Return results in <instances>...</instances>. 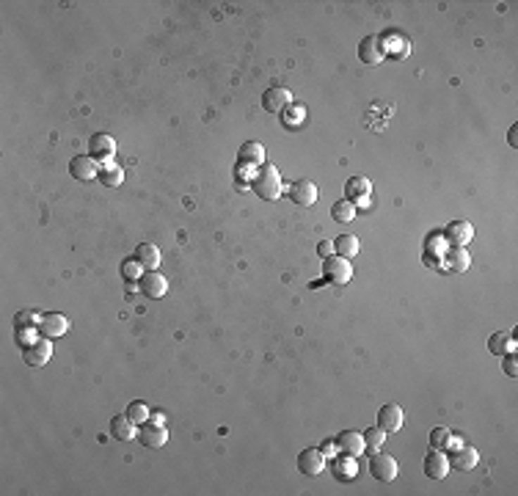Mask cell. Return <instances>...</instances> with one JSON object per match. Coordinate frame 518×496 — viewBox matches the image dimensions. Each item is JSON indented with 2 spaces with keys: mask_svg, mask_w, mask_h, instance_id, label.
I'll list each match as a JSON object with an SVG mask.
<instances>
[{
  "mask_svg": "<svg viewBox=\"0 0 518 496\" xmlns=\"http://www.w3.org/2000/svg\"><path fill=\"white\" fill-rule=\"evenodd\" d=\"M251 191L257 193L259 198H265V201H276V198H282L284 193V188H282V174L273 168V165H259V171L254 174V179H251Z\"/></svg>",
  "mask_w": 518,
  "mask_h": 496,
  "instance_id": "cell-1",
  "label": "cell"
},
{
  "mask_svg": "<svg viewBox=\"0 0 518 496\" xmlns=\"http://www.w3.org/2000/svg\"><path fill=\"white\" fill-rule=\"evenodd\" d=\"M350 276H353L350 260L336 257V254H331V257H325L323 260V279L328 281V284L342 287V284H348V281H350Z\"/></svg>",
  "mask_w": 518,
  "mask_h": 496,
  "instance_id": "cell-2",
  "label": "cell"
},
{
  "mask_svg": "<svg viewBox=\"0 0 518 496\" xmlns=\"http://www.w3.org/2000/svg\"><path fill=\"white\" fill-rule=\"evenodd\" d=\"M450 469H457V471H472L477 463H480V452H477V447H472V444H463V441H457L453 447H450Z\"/></svg>",
  "mask_w": 518,
  "mask_h": 496,
  "instance_id": "cell-3",
  "label": "cell"
},
{
  "mask_svg": "<svg viewBox=\"0 0 518 496\" xmlns=\"http://www.w3.org/2000/svg\"><path fill=\"white\" fill-rule=\"evenodd\" d=\"M113 155H116V141H113L108 132H97V135L89 138V158H91L94 163H99V165L110 163Z\"/></svg>",
  "mask_w": 518,
  "mask_h": 496,
  "instance_id": "cell-4",
  "label": "cell"
},
{
  "mask_svg": "<svg viewBox=\"0 0 518 496\" xmlns=\"http://www.w3.org/2000/svg\"><path fill=\"white\" fill-rule=\"evenodd\" d=\"M369 474L378 480V483H391L394 477H397V461L386 455V452H372V458H369Z\"/></svg>",
  "mask_w": 518,
  "mask_h": 496,
  "instance_id": "cell-5",
  "label": "cell"
},
{
  "mask_svg": "<svg viewBox=\"0 0 518 496\" xmlns=\"http://www.w3.org/2000/svg\"><path fill=\"white\" fill-rule=\"evenodd\" d=\"M369 196H372V182L367 177H350L345 182V198L353 201L358 207H369Z\"/></svg>",
  "mask_w": 518,
  "mask_h": 496,
  "instance_id": "cell-6",
  "label": "cell"
},
{
  "mask_svg": "<svg viewBox=\"0 0 518 496\" xmlns=\"http://www.w3.org/2000/svg\"><path fill=\"white\" fill-rule=\"evenodd\" d=\"M334 447H336L339 452L350 455V458H358V455H364V452H367L364 433H358V430H342V433L334 438Z\"/></svg>",
  "mask_w": 518,
  "mask_h": 496,
  "instance_id": "cell-7",
  "label": "cell"
},
{
  "mask_svg": "<svg viewBox=\"0 0 518 496\" xmlns=\"http://www.w3.org/2000/svg\"><path fill=\"white\" fill-rule=\"evenodd\" d=\"M138 441L144 444V447H149V450H160L165 447V441H168V428L163 425V422H146V425H141L138 428Z\"/></svg>",
  "mask_w": 518,
  "mask_h": 496,
  "instance_id": "cell-8",
  "label": "cell"
},
{
  "mask_svg": "<svg viewBox=\"0 0 518 496\" xmlns=\"http://www.w3.org/2000/svg\"><path fill=\"white\" fill-rule=\"evenodd\" d=\"M50 356H53V339H44V336H39L28 348H23V359L28 367H44L50 362Z\"/></svg>",
  "mask_w": 518,
  "mask_h": 496,
  "instance_id": "cell-9",
  "label": "cell"
},
{
  "mask_svg": "<svg viewBox=\"0 0 518 496\" xmlns=\"http://www.w3.org/2000/svg\"><path fill=\"white\" fill-rule=\"evenodd\" d=\"M168 290V279L158 273V270H144L138 279V293H144L146 298H163Z\"/></svg>",
  "mask_w": 518,
  "mask_h": 496,
  "instance_id": "cell-10",
  "label": "cell"
},
{
  "mask_svg": "<svg viewBox=\"0 0 518 496\" xmlns=\"http://www.w3.org/2000/svg\"><path fill=\"white\" fill-rule=\"evenodd\" d=\"M66 329H69V320L58 312H47L39 320V336H44V339H61Z\"/></svg>",
  "mask_w": 518,
  "mask_h": 496,
  "instance_id": "cell-11",
  "label": "cell"
},
{
  "mask_svg": "<svg viewBox=\"0 0 518 496\" xmlns=\"http://www.w3.org/2000/svg\"><path fill=\"white\" fill-rule=\"evenodd\" d=\"M328 461H325L323 450H303L301 455H298V469H301V474H306V477H317V474H323Z\"/></svg>",
  "mask_w": 518,
  "mask_h": 496,
  "instance_id": "cell-12",
  "label": "cell"
},
{
  "mask_svg": "<svg viewBox=\"0 0 518 496\" xmlns=\"http://www.w3.org/2000/svg\"><path fill=\"white\" fill-rule=\"evenodd\" d=\"M290 201L292 204H298V207H312L315 201H317V185L312 182V179H298V182H292L290 185Z\"/></svg>",
  "mask_w": 518,
  "mask_h": 496,
  "instance_id": "cell-13",
  "label": "cell"
},
{
  "mask_svg": "<svg viewBox=\"0 0 518 496\" xmlns=\"http://www.w3.org/2000/svg\"><path fill=\"white\" fill-rule=\"evenodd\" d=\"M424 474L430 480H444L450 474V461H447L444 450H430L424 455Z\"/></svg>",
  "mask_w": 518,
  "mask_h": 496,
  "instance_id": "cell-14",
  "label": "cell"
},
{
  "mask_svg": "<svg viewBox=\"0 0 518 496\" xmlns=\"http://www.w3.org/2000/svg\"><path fill=\"white\" fill-rule=\"evenodd\" d=\"M358 58L369 66L381 64V61L386 58L384 44H381V36H367V39H361V44H358Z\"/></svg>",
  "mask_w": 518,
  "mask_h": 496,
  "instance_id": "cell-15",
  "label": "cell"
},
{
  "mask_svg": "<svg viewBox=\"0 0 518 496\" xmlns=\"http://www.w3.org/2000/svg\"><path fill=\"white\" fill-rule=\"evenodd\" d=\"M69 174L77 179V182H89V179H97L99 163H94L89 155H77L69 160Z\"/></svg>",
  "mask_w": 518,
  "mask_h": 496,
  "instance_id": "cell-16",
  "label": "cell"
},
{
  "mask_svg": "<svg viewBox=\"0 0 518 496\" xmlns=\"http://www.w3.org/2000/svg\"><path fill=\"white\" fill-rule=\"evenodd\" d=\"M237 163L240 168H254V165H265V146L257 141H246L240 149H237Z\"/></svg>",
  "mask_w": 518,
  "mask_h": 496,
  "instance_id": "cell-17",
  "label": "cell"
},
{
  "mask_svg": "<svg viewBox=\"0 0 518 496\" xmlns=\"http://www.w3.org/2000/svg\"><path fill=\"white\" fill-rule=\"evenodd\" d=\"M403 419H405V414H403V408L397 402H386L378 411V428L386 430V433H397V430L403 428Z\"/></svg>",
  "mask_w": 518,
  "mask_h": 496,
  "instance_id": "cell-18",
  "label": "cell"
},
{
  "mask_svg": "<svg viewBox=\"0 0 518 496\" xmlns=\"http://www.w3.org/2000/svg\"><path fill=\"white\" fill-rule=\"evenodd\" d=\"M331 474L339 480V483H348V480H356L358 474V463L356 458H350V455H345V452H339L334 461H331Z\"/></svg>",
  "mask_w": 518,
  "mask_h": 496,
  "instance_id": "cell-19",
  "label": "cell"
},
{
  "mask_svg": "<svg viewBox=\"0 0 518 496\" xmlns=\"http://www.w3.org/2000/svg\"><path fill=\"white\" fill-rule=\"evenodd\" d=\"M287 105H290V91L282 89V86H273V89H267V91L262 94V108H265L267 113H282Z\"/></svg>",
  "mask_w": 518,
  "mask_h": 496,
  "instance_id": "cell-20",
  "label": "cell"
},
{
  "mask_svg": "<svg viewBox=\"0 0 518 496\" xmlns=\"http://www.w3.org/2000/svg\"><path fill=\"white\" fill-rule=\"evenodd\" d=\"M110 435H113L116 441L127 444V441H132V438L138 435V425L130 419L127 414H119V416L110 419Z\"/></svg>",
  "mask_w": 518,
  "mask_h": 496,
  "instance_id": "cell-21",
  "label": "cell"
},
{
  "mask_svg": "<svg viewBox=\"0 0 518 496\" xmlns=\"http://www.w3.org/2000/svg\"><path fill=\"white\" fill-rule=\"evenodd\" d=\"M444 237L450 240V246H453V248H463V246L474 237V229H472V224H469V221H455V224L447 227Z\"/></svg>",
  "mask_w": 518,
  "mask_h": 496,
  "instance_id": "cell-22",
  "label": "cell"
},
{
  "mask_svg": "<svg viewBox=\"0 0 518 496\" xmlns=\"http://www.w3.org/2000/svg\"><path fill=\"white\" fill-rule=\"evenodd\" d=\"M135 262L141 265L144 270H158L160 267V248L155 243H141L135 248Z\"/></svg>",
  "mask_w": 518,
  "mask_h": 496,
  "instance_id": "cell-23",
  "label": "cell"
},
{
  "mask_svg": "<svg viewBox=\"0 0 518 496\" xmlns=\"http://www.w3.org/2000/svg\"><path fill=\"white\" fill-rule=\"evenodd\" d=\"M469 251L466 248H450L447 251V257H444V270L447 273H463V270H469Z\"/></svg>",
  "mask_w": 518,
  "mask_h": 496,
  "instance_id": "cell-24",
  "label": "cell"
},
{
  "mask_svg": "<svg viewBox=\"0 0 518 496\" xmlns=\"http://www.w3.org/2000/svg\"><path fill=\"white\" fill-rule=\"evenodd\" d=\"M97 179L102 182V185H108V188H119V185L125 182V171H122V165L105 163V165H99Z\"/></svg>",
  "mask_w": 518,
  "mask_h": 496,
  "instance_id": "cell-25",
  "label": "cell"
},
{
  "mask_svg": "<svg viewBox=\"0 0 518 496\" xmlns=\"http://www.w3.org/2000/svg\"><path fill=\"white\" fill-rule=\"evenodd\" d=\"M331 215H334V221H336V224H350V221L356 218V204H353V201H348V198L334 201V204H331Z\"/></svg>",
  "mask_w": 518,
  "mask_h": 496,
  "instance_id": "cell-26",
  "label": "cell"
},
{
  "mask_svg": "<svg viewBox=\"0 0 518 496\" xmlns=\"http://www.w3.org/2000/svg\"><path fill=\"white\" fill-rule=\"evenodd\" d=\"M334 251H336V257H345V260H353L358 254V240L353 234H342V237H336L334 240Z\"/></svg>",
  "mask_w": 518,
  "mask_h": 496,
  "instance_id": "cell-27",
  "label": "cell"
},
{
  "mask_svg": "<svg viewBox=\"0 0 518 496\" xmlns=\"http://www.w3.org/2000/svg\"><path fill=\"white\" fill-rule=\"evenodd\" d=\"M125 414H127V416L132 419V422H135V425H138V428H141V425H146V422H149V416H152V414H149V405H146L144 400H135V402H130Z\"/></svg>",
  "mask_w": 518,
  "mask_h": 496,
  "instance_id": "cell-28",
  "label": "cell"
},
{
  "mask_svg": "<svg viewBox=\"0 0 518 496\" xmlns=\"http://www.w3.org/2000/svg\"><path fill=\"white\" fill-rule=\"evenodd\" d=\"M510 348H513V342H510V336H507V333H502V331H499V333H493V336L488 339V350H491L493 356H505Z\"/></svg>",
  "mask_w": 518,
  "mask_h": 496,
  "instance_id": "cell-29",
  "label": "cell"
},
{
  "mask_svg": "<svg viewBox=\"0 0 518 496\" xmlns=\"http://www.w3.org/2000/svg\"><path fill=\"white\" fill-rule=\"evenodd\" d=\"M384 441H386V430L369 428L367 433H364V444H367V450H369V452H378V450L384 447Z\"/></svg>",
  "mask_w": 518,
  "mask_h": 496,
  "instance_id": "cell-30",
  "label": "cell"
},
{
  "mask_svg": "<svg viewBox=\"0 0 518 496\" xmlns=\"http://www.w3.org/2000/svg\"><path fill=\"white\" fill-rule=\"evenodd\" d=\"M453 433L447 428H436L430 433V444H433V450H450L453 447Z\"/></svg>",
  "mask_w": 518,
  "mask_h": 496,
  "instance_id": "cell-31",
  "label": "cell"
},
{
  "mask_svg": "<svg viewBox=\"0 0 518 496\" xmlns=\"http://www.w3.org/2000/svg\"><path fill=\"white\" fill-rule=\"evenodd\" d=\"M39 314H33V312H23L20 317H17V323H14V331H28V329H39Z\"/></svg>",
  "mask_w": 518,
  "mask_h": 496,
  "instance_id": "cell-32",
  "label": "cell"
},
{
  "mask_svg": "<svg viewBox=\"0 0 518 496\" xmlns=\"http://www.w3.org/2000/svg\"><path fill=\"white\" fill-rule=\"evenodd\" d=\"M141 273H144V267L135 262V260H127V262H122V276H125V281H138L141 279Z\"/></svg>",
  "mask_w": 518,
  "mask_h": 496,
  "instance_id": "cell-33",
  "label": "cell"
},
{
  "mask_svg": "<svg viewBox=\"0 0 518 496\" xmlns=\"http://www.w3.org/2000/svg\"><path fill=\"white\" fill-rule=\"evenodd\" d=\"M499 359H502V369H505V375H507V378H516L518 375L516 353H510V350H507V353H505V356H499Z\"/></svg>",
  "mask_w": 518,
  "mask_h": 496,
  "instance_id": "cell-34",
  "label": "cell"
},
{
  "mask_svg": "<svg viewBox=\"0 0 518 496\" xmlns=\"http://www.w3.org/2000/svg\"><path fill=\"white\" fill-rule=\"evenodd\" d=\"M317 254H320V257H331V254H334V243H328V240H323V243H320V246H317Z\"/></svg>",
  "mask_w": 518,
  "mask_h": 496,
  "instance_id": "cell-35",
  "label": "cell"
},
{
  "mask_svg": "<svg viewBox=\"0 0 518 496\" xmlns=\"http://www.w3.org/2000/svg\"><path fill=\"white\" fill-rule=\"evenodd\" d=\"M301 116H306V110H303V108H292V110H290L292 122H295V119H301Z\"/></svg>",
  "mask_w": 518,
  "mask_h": 496,
  "instance_id": "cell-36",
  "label": "cell"
},
{
  "mask_svg": "<svg viewBox=\"0 0 518 496\" xmlns=\"http://www.w3.org/2000/svg\"><path fill=\"white\" fill-rule=\"evenodd\" d=\"M516 135H518V130H516V127H510V132H507V141H510V146H518Z\"/></svg>",
  "mask_w": 518,
  "mask_h": 496,
  "instance_id": "cell-37",
  "label": "cell"
}]
</instances>
